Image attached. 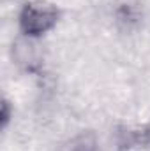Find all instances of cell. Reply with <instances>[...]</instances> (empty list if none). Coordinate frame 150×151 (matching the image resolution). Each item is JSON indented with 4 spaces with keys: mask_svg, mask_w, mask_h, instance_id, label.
Segmentation results:
<instances>
[{
    "mask_svg": "<svg viewBox=\"0 0 150 151\" xmlns=\"http://www.w3.org/2000/svg\"><path fill=\"white\" fill-rule=\"evenodd\" d=\"M58 21V9L46 2H28L20 12V30L28 37H39Z\"/></svg>",
    "mask_w": 150,
    "mask_h": 151,
    "instance_id": "1",
    "label": "cell"
},
{
    "mask_svg": "<svg viewBox=\"0 0 150 151\" xmlns=\"http://www.w3.org/2000/svg\"><path fill=\"white\" fill-rule=\"evenodd\" d=\"M117 146L120 151L143 150L150 146V125L120 127L117 132Z\"/></svg>",
    "mask_w": 150,
    "mask_h": 151,
    "instance_id": "2",
    "label": "cell"
},
{
    "mask_svg": "<svg viewBox=\"0 0 150 151\" xmlns=\"http://www.w3.org/2000/svg\"><path fill=\"white\" fill-rule=\"evenodd\" d=\"M67 151H95V141L92 134H85L78 137L74 142L67 148Z\"/></svg>",
    "mask_w": 150,
    "mask_h": 151,
    "instance_id": "3",
    "label": "cell"
},
{
    "mask_svg": "<svg viewBox=\"0 0 150 151\" xmlns=\"http://www.w3.org/2000/svg\"><path fill=\"white\" fill-rule=\"evenodd\" d=\"M9 119H11V104H9L7 100H4V102H2V127H4V128L7 127Z\"/></svg>",
    "mask_w": 150,
    "mask_h": 151,
    "instance_id": "4",
    "label": "cell"
}]
</instances>
